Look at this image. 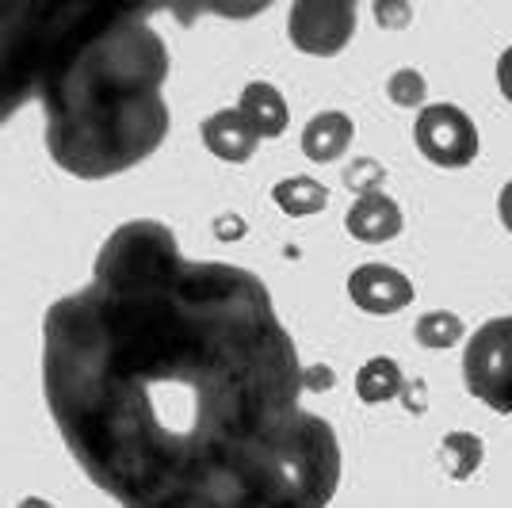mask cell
<instances>
[{
  "label": "cell",
  "instance_id": "1",
  "mask_svg": "<svg viewBox=\"0 0 512 508\" xmlns=\"http://www.w3.org/2000/svg\"><path fill=\"white\" fill-rule=\"evenodd\" d=\"M50 417L119 508H329L333 424L302 405L306 367L249 268L192 260L134 218L85 287L43 318Z\"/></svg>",
  "mask_w": 512,
  "mask_h": 508
},
{
  "label": "cell",
  "instance_id": "2",
  "mask_svg": "<svg viewBox=\"0 0 512 508\" xmlns=\"http://www.w3.org/2000/svg\"><path fill=\"white\" fill-rule=\"evenodd\" d=\"M169 46L138 4L0 0V100L46 115L65 172L104 180L134 169L169 130Z\"/></svg>",
  "mask_w": 512,
  "mask_h": 508
},
{
  "label": "cell",
  "instance_id": "3",
  "mask_svg": "<svg viewBox=\"0 0 512 508\" xmlns=\"http://www.w3.org/2000/svg\"><path fill=\"white\" fill-rule=\"evenodd\" d=\"M470 394L493 413H512V318L486 321L463 356Z\"/></svg>",
  "mask_w": 512,
  "mask_h": 508
},
{
  "label": "cell",
  "instance_id": "4",
  "mask_svg": "<svg viewBox=\"0 0 512 508\" xmlns=\"http://www.w3.org/2000/svg\"><path fill=\"white\" fill-rule=\"evenodd\" d=\"M413 138H417V149L440 169H463L478 157V130L467 111L455 104L421 107Z\"/></svg>",
  "mask_w": 512,
  "mask_h": 508
},
{
  "label": "cell",
  "instance_id": "5",
  "mask_svg": "<svg viewBox=\"0 0 512 508\" xmlns=\"http://www.w3.org/2000/svg\"><path fill=\"white\" fill-rule=\"evenodd\" d=\"M356 20H360V12L348 0H299V4H291L287 35L302 54L329 58L348 46Z\"/></svg>",
  "mask_w": 512,
  "mask_h": 508
},
{
  "label": "cell",
  "instance_id": "6",
  "mask_svg": "<svg viewBox=\"0 0 512 508\" xmlns=\"http://www.w3.org/2000/svg\"><path fill=\"white\" fill-rule=\"evenodd\" d=\"M348 295L367 314H398L413 302V283L390 264H360L348 276Z\"/></svg>",
  "mask_w": 512,
  "mask_h": 508
},
{
  "label": "cell",
  "instance_id": "7",
  "mask_svg": "<svg viewBox=\"0 0 512 508\" xmlns=\"http://www.w3.org/2000/svg\"><path fill=\"white\" fill-rule=\"evenodd\" d=\"M203 142L211 149L218 161H249L256 153V142H260V134L253 130V123L237 111V107H222V111H214L203 119Z\"/></svg>",
  "mask_w": 512,
  "mask_h": 508
},
{
  "label": "cell",
  "instance_id": "8",
  "mask_svg": "<svg viewBox=\"0 0 512 508\" xmlns=\"http://www.w3.org/2000/svg\"><path fill=\"white\" fill-rule=\"evenodd\" d=\"M344 226H348V233H352L356 241L379 245V241L398 237V230H402V207H398L390 195H383V191H363L360 199L348 207Z\"/></svg>",
  "mask_w": 512,
  "mask_h": 508
},
{
  "label": "cell",
  "instance_id": "9",
  "mask_svg": "<svg viewBox=\"0 0 512 508\" xmlns=\"http://www.w3.org/2000/svg\"><path fill=\"white\" fill-rule=\"evenodd\" d=\"M352 146V119L344 111H318L302 130V153L318 165L337 161Z\"/></svg>",
  "mask_w": 512,
  "mask_h": 508
},
{
  "label": "cell",
  "instance_id": "10",
  "mask_svg": "<svg viewBox=\"0 0 512 508\" xmlns=\"http://www.w3.org/2000/svg\"><path fill=\"white\" fill-rule=\"evenodd\" d=\"M237 111L253 123V130L260 138H279L287 130V123H291L279 88L268 85V81H249L245 92H241V100H237Z\"/></svg>",
  "mask_w": 512,
  "mask_h": 508
},
{
  "label": "cell",
  "instance_id": "11",
  "mask_svg": "<svg viewBox=\"0 0 512 508\" xmlns=\"http://www.w3.org/2000/svg\"><path fill=\"white\" fill-rule=\"evenodd\" d=\"M402 390H406V375H402V367L390 360V356L367 360L360 367V375H356V394H360L367 405L394 402Z\"/></svg>",
  "mask_w": 512,
  "mask_h": 508
},
{
  "label": "cell",
  "instance_id": "12",
  "mask_svg": "<svg viewBox=\"0 0 512 508\" xmlns=\"http://www.w3.org/2000/svg\"><path fill=\"white\" fill-rule=\"evenodd\" d=\"M272 199L283 214L291 218H306V214H318L329 203V191L321 188L314 176H287L272 188Z\"/></svg>",
  "mask_w": 512,
  "mask_h": 508
},
{
  "label": "cell",
  "instance_id": "13",
  "mask_svg": "<svg viewBox=\"0 0 512 508\" xmlns=\"http://www.w3.org/2000/svg\"><path fill=\"white\" fill-rule=\"evenodd\" d=\"M482 455H486V447L474 432H448L440 440V466L451 478H470L482 466Z\"/></svg>",
  "mask_w": 512,
  "mask_h": 508
},
{
  "label": "cell",
  "instance_id": "14",
  "mask_svg": "<svg viewBox=\"0 0 512 508\" xmlns=\"http://www.w3.org/2000/svg\"><path fill=\"white\" fill-rule=\"evenodd\" d=\"M413 333L425 348H451L455 340L463 337V318L451 314V310H428V314H421Z\"/></svg>",
  "mask_w": 512,
  "mask_h": 508
},
{
  "label": "cell",
  "instance_id": "15",
  "mask_svg": "<svg viewBox=\"0 0 512 508\" xmlns=\"http://www.w3.org/2000/svg\"><path fill=\"white\" fill-rule=\"evenodd\" d=\"M386 96L402 107H417L425 100V77H421L417 69H398V73H390V81H386Z\"/></svg>",
  "mask_w": 512,
  "mask_h": 508
},
{
  "label": "cell",
  "instance_id": "16",
  "mask_svg": "<svg viewBox=\"0 0 512 508\" xmlns=\"http://www.w3.org/2000/svg\"><path fill=\"white\" fill-rule=\"evenodd\" d=\"M375 16H379V23L402 27V23H409V8L406 4H379V8H375Z\"/></svg>",
  "mask_w": 512,
  "mask_h": 508
},
{
  "label": "cell",
  "instance_id": "17",
  "mask_svg": "<svg viewBox=\"0 0 512 508\" xmlns=\"http://www.w3.org/2000/svg\"><path fill=\"white\" fill-rule=\"evenodd\" d=\"M497 85L505 92V100L512 104V46L501 54V62H497Z\"/></svg>",
  "mask_w": 512,
  "mask_h": 508
},
{
  "label": "cell",
  "instance_id": "18",
  "mask_svg": "<svg viewBox=\"0 0 512 508\" xmlns=\"http://www.w3.org/2000/svg\"><path fill=\"white\" fill-rule=\"evenodd\" d=\"M497 211H501V222H505V230H512V180L501 188V199H497Z\"/></svg>",
  "mask_w": 512,
  "mask_h": 508
},
{
  "label": "cell",
  "instance_id": "19",
  "mask_svg": "<svg viewBox=\"0 0 512 508\" xmlns=\"http://www.w3.org/2000/svg\"><path fill=\"white\" fill-rule=\"evenodd\" d=\"M20 508H54V505L43 501V497H27V501H20Z\"/></svg>",
  "mask_w": 512,
  "mask_h": 508
}]
</instances>
